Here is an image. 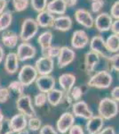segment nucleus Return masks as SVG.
<instances>
[{
  "label": "nucleus",
  "mask_w": 119,
  "mask_h": 134,
  "mask_svg": "<svg viewBox=\"0 0 119 134\" xmlns=\"http://www.w3.org/2000/svg\"><path fill=\"white\" fill-rule=\"evenodd\" d=\"M98 112L99 115L103 118V120H110L116 117L118 114L117 102L110 98H102L99 103Z\"/></svg>",
  "instance_id": "nucleus-1"
},
{
  "label": "nucleus",
  "mask_w": 119,
  "mask_h": 134,
  "mask_svg": "<svg viewBox=\"0 0 119 134\" xmlns=\"http://www.w3.org/2000/svg\"><path fill=\"white\" fill-rule=\"evenodd\" d=\"M38 29L39 27H38L35 19L26 18L21 24L19 38H21L22 42L29 41L36 35V33L38 32Z\"/></svg>",
  "instance_id": "nucleus-2"
},
{
  "label": "nucleus",
  "mask_w": 119,
  "mask_h": 134,
  "mask_svg": "<svg viewBox=\"0 0 119 134\" xmlns=\"http://www.w3.org/2000/svg\"><path fill=\"white\" fill-rule=\"evenodd\" d=\"M113 82L112 75L108 71H99L94 73L88 81V86L96 88H108Z\"/></svg>",
  "instance_id": "nucleus-3"
},
{
  "label": "nucleus",
  "mask_w": 119,
  "mask_h": 134,
  "mask_svg": "<svg viewBox=\"0 0 119 134\" xmlns=\"http://www.w3.org/2000/svg\"><path fill=\"white\" fill-rule=\"evenodd\" d=\"M16 107L20 113L23 114L26 117H34L36 115V110L32 105L31 98L29 95H21L16 100Z\"/></svg>",
  "instance_id": "nucleus-4"
},
{
  "label": "nucleus",
  "mask_w": 119,
  "mask_h": 134,
  "mask_svg": "<svg viewBox=\"0 0 119 134\" xmlns=\"http://www.w3.org/2000/svg\"><path fill=\"white\" fill-rule=\"evenodd\" d=\"M38 73L35 67L30 64H25L21 68L18 74V81H20L25 87L31 85L36 81Z\"/></svg>",
  "instance_id": "nucleus-5"
},
{
  "label": "nucleus",
  "mask_w": 119,
  "mask_h": 134,
  "mask_svg": "<svg viewBox=\"0 0 119 134\" xmlns=\"http://www.w3.org/2000/svg\"><path fill=\"white\" fill-rule=\"evenodd\" d=\"M90 44V49L91 51H93L94 53L98 54L99 57H102L105 58H109L111 55V53L108 50L107 47L105 44V40L102 36L96 35L89 41Z\"/></svg>",
  "instance_id": "nucleus-6"
},
{
  "label": "nucleus",
  "mask_w": 119,
  "mask_h": 134,
  "mask_svg": "<svg viewBox=\"0 0 119 134\" xmlns=\"http://www.w3.org/2000/svg\"><path fill=\"white\" fill-rule=\"evenodd\" d=\"M76 53L70 47L64 46L60 47V53L57 57V64L60 69L65 68L75 60Z\"/></svg>",
  "instance_id": "nucleus-7"
},
{
  "label": "nucleus",
  "mask_w": 119,
  "mask_h": 134,
  "mask_svg": "<svg viewBox=\"0 0 119 134\" xmlns=\"http://www.w3.org/2000/svg\"><path fill=\"white\" fill-rule=\"evenodd\" d=\"M19 61L24 62L27 60L32 59L36 55V49L34 46L28 42H22L18 46L16 52Z\"/></svg>",
  "instance_id": "nucleus-8"
},
{
  "label": "nucleus",
  "mask_w": 119,
  "mask_h": 134,
  "mask_svg": "<svg viewBox=\"0 0 119 134\" xmlns=\"http://www.w3.org/2000/svg\"><path fill=\"white\" fill-rule=\"evenodd\" d=\"M34 67L38 74L48 75L54 69V62L52 58L42 57L36 60Z\"/></svg>",
  "instance_id": "nucleus-9"
},
{
  "label": "nucleus",
  "mask_w": 119,
  "mask_h": 134,
  "mask_svg": "<svg viewBox=\"0 0 119 134\" xmlns=\"http://www.w3.org/2000/svg\"><path fill=\"white\" fill-rule=\"evenodd\" d=\"M75 19L80 25L84 26L86 29H91L93 27L94 18L92 14L84 8H79L75 12Z\"/></svg>",
  "instance_id": "nucleus-10"
},
{
  "label": "nucleus",
  "mask_w": 119,
  "mask_h": 134,
  "mask_svg": "<svg viewBox=\"0 0 119 134\" xmlns=\"http://www.w3.org/2000/svg\"><path fill=\"white\" fill-rule=\"evenodd\" d=\"M89 44V37L88 34L83 30H77L73 32L71 38V46L74 49L84 48Z\"/></svg>",
  "instance_id": "nucleus-11"
},
{
  "label": "nucleus",
  "mask_w": 119,
  "mask_h": 134,
  "mask_svg": "<svg viewBox=\"0 0 119 134\" xmlns=\"http://www.w3.org/2000/svg\"><path fill=\"white\" fill-rule=\"evenodd\" d=\"M72 114L73 115L77 117L84 118V119H90L93 116V113L89 108L88 105L84 101H77L75 104L72 105Z\"/></svg>",
  "instance_id": "nucleus-12"
},
{
  "label": "nucleus",
  "mask_w": 119,
  "mask_h": 134,
  "mask_svg": "<svg viewBox=\"0 0 119 134\" xmlns=\"http://www.w3.org/2000/svg\"><path fill=\"white\" fill-rule=\"evenodd\" d=\"M36 85L40 92L47 93L50 90H53L55 88V79L50 74L48 75H40L39 77H36Z\"/></svg>",
  "instance_id": "nucleus-13"
},
{
  "label": "nucleus",
  "mask_w": 119,
  "mask_h": 134,
  "mask_svg": "<svg viewBox=\"0 0 119 134\" xmlns=\"http://www.w3.org/2000/svg\"><path fill=\"white\" fill-rule=\"evenodd\" d=\"M75 122V116L73 114L70 113V112H65L60 115L59 120L57 121L56 124V127H57L58 131L62 134H65L68 132L70 127L74 124Z\"/></svg>",
  "instance_id": "nucleus-14"
},
{
  "label": "nucleus",
  "mask_w": 119,
  "mask_h": 134,
  "mask_svg": "<svg viewBox=\"0 0 119 134\" xmlns=\"http://www.w3.org/2000/svg\"><path fill=\"white\" fill-rule=\"evenodd\" d=\"M113 21L112 17L107 13H101L94 19L93 26L99 32H105L110 30V26Z\"/></svg>",
  "instance_id": "nucleus-15"
},
{
  "label": "nucleus",
  "mask_w": 119,
  "mask_h": 134,
  "mask_svg": "<svg viewBox=\"0 0 119 134\" xmlns=\"http://www.w3.org/2000/svg\"><path fill=\"white\" fill-rule=\"evenodd\" d=\"M27 118L23 114H18L9 119V126L12 133H17L19 131L26 129L27 127Z\"/></svg>",
  "instance_id": "nucleus-16"
},
{
  "label": "nucleus",
  "mask_w": 119,
  "mask_h": 134,
  "mask_svg": "<svg viewBox=\"0 0 119 134\" xmlns=\"http://www.w3.org/2000/svg\"><path fill=\"white\" fill-rule=\"evenodd\" d=\"M67 8H68V5H67L65 0H51L47 3L45 10L53 15L54 14L63 15L66 13Z\"/></svg>",
  "instance_id": "nucleus-17"
},
{
  "label": "nucleus",
  "mask_w": 119,
  "mask_h": 134,
  "mask_svg": "<svg viewBox=\"0 0 119 134\" xmlns=\"http://www.w3.org/2000/svg\"><path fill=\"white\" fill-rule=\"evenodd\" d=\"M19 59L16 53L10 52L5 57V70L8 74H14L18 71L19 68Z\"/></svg>",
  "instance_id": "nucleus-18"
},
{
  "label": "nucleus",
  "mask_w": 119,
  "mask_h": 134,
  "mask_svg": "<svg viewBox=\"0 0 119 134\" xmlns=\"http://www.w3.org/2000/svg\"><path fill=\"white\" fill-rule=\"evenodd\" d=\"M99 63V55L93 51H88L84 55V70L88 74L94 71L95 67Z\"/></svg>",
  "instance_id": "nucleus-19"
},
{
  "label": "nucleus",
  "mask_w": 119,
  "mask_h": 134,
  "mask_svg": "<svg viewBox=\"0 0 119 134\" xmlns=\"http://www.w3.org/2000/svg\"><path fill=\"white\" fill-rule=\"evenodd\" d=\"M53 28L59 31H68L72 28V20L68 15H60L55 17Z\"/></svg>",
  "instance_id": "nucleus-20"
},
{
  "label": "nucleus",
  "mask_w": 119,
  "mask_h": 134,
  "mask_svg": "<svg viewBox=\"0 0 119 134\" xmlns=\"http://www.w3.org/2000/svg\"><path fill=\"white\" fill-rule=\"evenodd\" d=\"M103 124H104L103 118H101L99 115H93L92 117L87 120L85 125L86 131H88L89 134H97L103 128Z\"/></svg>",
  "instance_id": "nucleus-21"
},
{
  "label": "nucleus",
  "mask_w": 119,
  "mask_h": 134,
  "mask_svg": "<svg viewBox=\"0 0 119 134\" xmlns=\"http://www.w3.org/2000/svg\"><path fill=\"white\" fill-rule=\"evenodd\" d=\"M55 16L52 14L51 13L47 12L46 10H44L42 12H39L36 18V21L37 23L38 27L41 28H51L53 27V21Z\"/></svg>",
  "instance_id": "nucleus-22"
},
{
  "label": "nucleus",
  "mask_w": 119,
  "mask_h": 134,
  "mask_svg": "<svg viewBox=\"0 0 119 134\" xmlns=\"http://www.w3.org/2000/svg\"><path fill=\"white\" fill-rule=\"evenodd\" d=\"M19 41V37L15 32L12 31H5L1 36V42L3 45L8 48H14L17 46Z\"/></svg>",
  "instance_id": "nucleus-23"
},
{
  "label": "nucleus",
  "mask_w": 119,
  "mask_h": 134,
  "mask_svg": "<svg viewBox=\"0 0 119 134\" xmlns=\"http://www.w3.org/2000/svg\"><path fill=\"white\" fill-rule=\"evenodd\" d=\"M76 83V76L72 73H63L59 77V84L66 93L70 92Z\"/></svg>",
  "instance_id": "nucleus-24"
},
{
  "label": "nucleus",
  "mask_w": 119,
  "mask_h": 134,
  "mask_svg": "<svg viewBox=\"0 0 119 134\" xmlns=\"http://www.w3.org/2000/svg\"><path fill=\"white\" fill-rule=\"evenodd\" d=\"M63 96H64L63 91L60 90H56V88H53V90H50L49 92L46 93L47 101L53 107H56L60 103H61Z\"/></svg>",
  "instance_id": "nucleus-25"
},
{
  "label": "nucleus",
  "mask_w": 119,
  "mask_h": 134,
  "mask_svg": "<svg viewBox=\"0 0 119 134\" xmlns=\"http://www.w3.org/2000/svg\"><path fill=\"white\" fill-rule=\"evenodd\" d=\"M105 44L109 53H118L119 50V37L116 34H111L105 40Z\"/></svg>",
  "instance_id": "nucleus-26"
},
{
  "label": "nucleus",
  "mask_w": 119,
  "mask_h": 134,
  "mask_svg": "<svg viewBox=\"0 0 119 134\" xmlns=\"http://www.w3.org/2000/svg\"><path fill=\"white\" fill-rule=\"evenodd\" d=\"M53 40V36L50 31H44L38 36L37 38V42L39 44L41 49H44L45 47H48L52 45Z\"/></svg>",
  "instance_id": "nucleus-27"
},
{
  "label": "nucleus",
  "mask_w": 119,
  "mask_h": 134,
  "mask_svg": "<svg viewBox=\"0 0 119 134\" xmlns=\"http://www.w3.org/2000/svg\"><path fill=\"white\" fill-rule=\"evenodd\" d=\"M12 23V14L9 11H5L0 14V31H5Z\"/></svg>",
  "instance_id": "nucleus-28"
},
{
  "label": "nucleus",
  "mask_w": 119,
  "mask_h": 134,
  "mask_svg": "<svg viewBox=\"0 0 119 134\" xmlns=\"http://www.w3.org/2000/svg\"><path fill=\"white\" fill-rule=\"evenodd\" d=\"M8 90H9V91H10V94L11 93H14V95H16L19 98L21 95H23V92H24V90H25V86L23 85L20 81H14L9 84Z\"/></svg>",
  "instance_id": "nucleus-29"
},
{
  "label": "nucleus",
  "mask_w": 119,
  "mask_h": 134,
  "mask_svg": "<svg viewBox=\"0 0 119 134\" xmlns=\"http://www.w3.org/2000/svg\"><path fill=\"white\" fill-rule=\"evenodd\" d=\"M60 47L51 45V46L48 47L41 49V54H42V57H49V58L53 59L54 57H58V55H59V53H60Z\"/></svg>",
  "instance_id": "nucleus-30"
},
{
  "label": "nucleus",
  "mask_w": 119,
  "mask_h": 134,
  "mask_svg": "<svg viewBox=\"0 0 119 134\" xmlns=\"http://www.w3.org/2000/svg\"><path fill=\"white\" fill-rule=\"evenodd\" d=\"M12 3L16 12H23L29 7V0H12Z\"/></svg>",
  "instance_id": "nucleus-31"
},
{
  "label": "nucleus",
  "mask_w": 119,
  "mask_h": 134,
  "mask_svg": "<svg viewBox=\"0 0 119 134\" xmlns=\"http://www.w3.org/2000/svg\"><path fill=\"white\" fill-rule=\"evenodd\" d=\"M41 125H42V121L39 118L36 117H30L29 121L27 122V126L29 127V129L32 131H36L41 128Z\"/></svg>",
  "instance_id": "nucleus-32"
},
{
  "label": "nucleus",
  "mask_w": 119,
  "mask_h": 134,
  "mask_svg": "<svg viewBox=\"0 0 119 134\" xmlns=\"http://www.w3.org/2000/svg\"><path fill=\"white\" fill-rule=\"evenodd\" d=\"M47 3H48V0H30L31 6L37 13L45 10Z\"/></svg>",
  "instance_id": "nucleus-33"
},
{
  "label": "nucleus",
  "mask_w": 119,
  "mask_h": 134,
  "mask_svg": "<svg viewBox=\"0 0 119 134\" xmlns=\"http://www.w3.org/2000/svg\"><path fill=\"white\" fill-rule=\"evenodd\" d=\"M68 93L70 94L72 100H75L76 102L79 101L80 99L82 98V97H83V90H82L81 88L77 87V86H74V87L70 90V91Z\"/></svg>",
  "instance_id": "nucleus-34"
},
{
  "label": "nucleus",
  "mask_w": 119,
  "mask_h": 134,
  "mask_svg": "<svg viewBox=\"0 0 119 134\" xmlns=\"http://www.w3.org/2000/svg\"><path fill=\"white\" fill-rule=\"evenodd\" d=\"M108 60L109 61L111 70L115 71V72H118L119 71V55H118V53H115L114 55H110V57L108 58Z\"/></svg>",
  "instance_id": "nucleus-35"
},
{
  "label": "nucleus",
  "mask_w": 119,
  "mask_h": 134,
  "mask_svg": "<svg viewBox=\"0 0 119 134\" xmlns=\"http://www.w3.org/2000/svg\"><path fill=\"white\" fill-rule=\"evenodd\" d=\"M47 101V98H46V93L44 92H40L38 94H36L34 98V103H35L36 107H43V105H45Z\"/></svg>",
  "instance_id": "nucleus-36"
},
{
  "label": "nucleus",
  "mask_w": 119,
  "mask_h": 134,
  "mask_svg": "<svg viewBox=\"0 0 119 134\" xmlns=\"http://www.w3.org/2000/svg\"><path fill=\"white\" fill-rule=\"evenodd\" d=\"M104 6V1L103 0H94L91 4V10L93 14H98L101 11Z\"/></svg>",
  "instance_id": "nucleus-37"
},
{
  "label": "nucleus",
  "mask_w": 119,
  "mask_h": 134,
  "mask_svg": "<svg viewBox=\"0 0 119 134\" xmlns=\"http://www.w3.org/2000/svg\"><path fill=\"white\" fill-rule=\"evenodd\" d=\"M10 97L11 94L8 88H0V103H6Z\"/></svg>",
  "instance_id": "nucleus-38"
},
{
  "label": "nucleus",
  "mask_w": 119,
  "mask_h": 134,
  "mask_svg": "<svg viewBox=\"0 0 119 134\" xmlns=\"http://www.w3.org/2000/svg\"><path fill=\"white\" fill-rule=\"evenodd\" d=\"M110 16L112 17V19L115 20H118L119 19V1H116L112 5L111 8H110Z\"/></svg>",
  "instance_id": "nucleus-39"
},
{
  "label": "nucleus",
  "mask_w": 119,
  "mask_h": 134,
  "mask_svg": "<svg viewBox=\"0 0 119 134\" xmlns=\"http://www.w3.org/2000/svg\"><path fill=\"white\" fill-rule=\"evenodd\" d=\"M39 134H58V132L55 131V129L52 125L46 124L44 125L42 128H40Z\"/></svg>",
  "instance_id": "nucleus-40"
},
{
  "label": "nucleus",
  "mask_w": 119,
  "mask_h": 134,
  "mask_svg": "<svg viewBox=\"0 0 119 134\" xmlns=\"http://www.w3.org/2000/svg\"><path fill=\"white\" fill-rule=\"evenodd\" d=\"M68 131H70V134H84L83 128L78 124H73L68 130Z\"/></svg>",
  "instance_id": "nucleus-41"
},
{
  "label": "nucleus",
  "mask_w": 119,
  "mask_h": 134,
  "mask_svg": "<svg viewBox=\"0 0 119 134\" xmlns=\"http://www.w3.org/2000/svg\"><path fill=\"white\" fill-rule=\"evenodd\" d=\"M110 31L113 32V34L118 35L119 34V20H115L112 21L110 26Z\"/></svg>",
  "instance_id": "nucleus-42"
},
{
  "label": "nucleus",
  "mask_w": 119,
  "mask_h": 134,
  "mask_svg": "<svg viewBox=\"0 0 119 134\" xmlns=\"http://www.w3.org/2000/svg\"><path fill=\"white\" fill-rule=\"evenodd\" d=\"M111 98L116 101V102H118V100H119V87L118 86H116V87L112 88Z\"/></svg>",
  "instance_id": "nucleus-43"
},
{
  "label": "nucleus",
  "mask_w": 119,
  "mask_h": 134,
  "mask_svg": "<svg viewBox=\"0 0 119 134\" xmlns=\"http://www.w3.org/2000/svg\"><path fill=\"white\" fill-rule=\"evenodd\" d=\"M97 134H116V131L113 127L108 126L104 129H101Z\"/></svg>",
  "instance_id": "nucleus-44"
},
{
  "label": "nucleus",
  "mask_w": 119,
  "mask_h": 134,
  "mask_svg": "<svg viewBox=\"0 0 119 134\" xmlns=\"http://www.w3.org/2000/svg\"><path fill=\"white\" fill-rule=\"evenodd\" d=\"M6 6H7V1L6 0H0V14L5 12Z\"/></svg>",
  "instance_id": "nucleus-45"
},
{
  "label": "nucleus",
  "mask_w": 119,
  "mask_h": 134,
  "mask_svg": "<svg viewBox=\"0 0 119 134\" xmlns=\"http://www.w3.org/2000/svg\"><path fill=\"white\" fill-rule=\"evenodd\" d=\"M65 2H66L67 5H68V7H72V6L77 5V0H65Z\"/></svg>",
  "instance_id": "nucleus-46"
},
{
  "label": "nucleus",
  "mask_w": 119,
  "mask_h": 134,
  "mask_svg": "<svg viewBox=\"0 0 119 134\" xmlns=\"http://www.w3.org/2000/svg\"><path fill=\"white\" fill-rule=\"evenodd\" d=\"M4 57H5V51H4V48L0 46V64L3 62Z\"/></svg>",
  "instance_id": "nucleus-47"
},
{
  "label": "nucleus",
  "mask_w": 119,
  "mask_h": 134,
  "mask_svg": "<svg viewBox=\"0 0 119 134\" xmlns=\"http://www.w3.org/2000/svg\"><path fill=\"white\" fill-rule=\"evenodd\" d=\"M16 134H29V131L28 130H22V131H19V132H17Z\"/></svg>",
  "instance_id": "nucleus-48"
},
{
  "label": "nucleus",
  "mask_w": 119,
  "mask_h": 134,
  "mask_svg": "<svg viewBox=\"0 0 119 134\" xmlns=\"http://www.w3.org/2000/svg\"><path fill=\"white\" fill-rule=\"evenodd\" d=\"M3 120H4V114H2V111L0 110V122H2Z\"/></svg>",
  "instance_id": "nucleus-49"
},
{
  "label": "nucleus",
  "mask_w": 119,
  "mask_h": 134,
  "mask_svg": "<svg viewBox=\"0 0 119 134\" xmlns=\"http://www.w3.org/2000/svg\"><path fill=\"white\" fill-rule=\"evenodd\" d=\"M92 1H94V0H92Z\"/></svg>",
  "instance_id": "nucleus-50"
}]
</instances>
